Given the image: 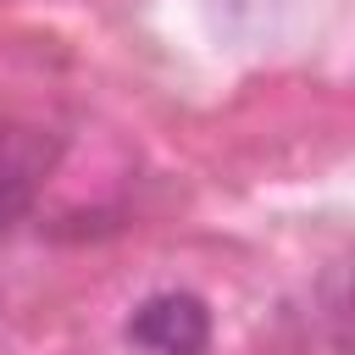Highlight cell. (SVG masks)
<instances>
[{
    "label": "cell",
    "instance_id": "6da1fadb",
    "mask_svg": "<svg viewBox=\"0 0 355 355\" xmlns=\"http://www.w3.org/2000/svg\"><path fill=\"white\" fill-rule=\"evenodd\" d=\"M122 333L139 355H205L211 349V311L200 294L161 288V294H144L133 305Z\"/></svg>",
    "mask_w": 355,
    "mask_h": 355
},
{
    "label": "cell",
    "instance_id": "7a4b0ae2",
    "mask_svg": "<svg viewBox=\"0 0 355 355\" xmlns=\"http://www.w3.org/2000/svg\"><path fill=\"white\" fill-rule=\"evenodd\" d=\"M55 155L61 133L39 122H0V233H11L33 211L44 178L55 172Z\"/></svg>",
    "mask_w": 355,
    "mask_h": 355
}]
</instances>
